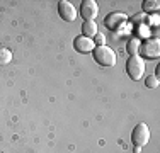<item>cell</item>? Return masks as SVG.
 <instances>
[{
  "label": "cell",
  "instance_id": "obj_1",
  "mask_svg": "<svg viewBox=\"0 0 160 153\" xmlns=\"http://www.w3.org/2000/svg\"><path fill=\"white\" fill-rule=\"evenodd\" d=\"M94 60L101 67H114L116 65V53L109 46H96L94 48Z\"/></svg>",
  "mask_w": 160,
  "mask_h": 153
},
{
  "label": "cell",
  "instance_id": "obj_2",
  "mask_svg": "<svg viewBox=\"0 0 160 153\" xmlns=\"http://www.w3.org/2000/svg\"><path fill=\"white\" fill-rule=\"evenodd\" d=\"M126 73L129 75V78L138 82L145 73V60L140 55L136 56H129L126 60Z\"/></svg>",
  "mask_w": 160,
  "mask_h": 153
},
{
  "label": "cell",
  "instance_id": "obj_3",
  "mask_svg": "<svg viewBox=\"0 0 160 153\" xmlns=\"http://www.w3.org/2000/svg\"><path fill=\"white\" fill-rule=\"evenodd\" d=\"M131 141L135 146H145V145L150 141V128H148L145 122H140V124L135 126V129L131 131Z\"/></svg>",
  "mask_w": 160,
  "mask_h": 153
},
{
  "label": "cell",
  "instance_id": "obj_4",
  "mask_svg": "<svg viewBox=\"0 0 160 153\" xmlns=\"http://www.w3.org/2000/svg\"><path fill=\"white\" fill-rule=\"evenodd\" d=\"M140 55H142V58H158L160 56V43L157 37H153V39H147L143 41L142 44H140Z\"/></svg>",
  "mask_w": 160,
  "mask_h": 153
},
{
  "label": "cell",
  "instance_id": "obj_5",
  "mask_svg": "<svg viewBox=\"0 0 160 153\" xmlns=\"http://www.w3.org/2000/svg\"><path fill=\"white\" fill-rule=\"evenodd\" d=\"M128 21V15L123 14V12H112V14H108V17L104 19V26L111 31H116L119 27H123V24Z\"/></svg>",
  "mask_w": 160,
  "mask_h": 153
},
{
  "label": "cell",
  "instance_id": "obj_6",
  "mask_svg": "<svg viewBox=\"0 0 160 153\" xmlns=\"http://www.w3.org/2000/svg\"><path fill=\"white\" fill-rule=\"evenodd\" d=\"M80 14H82V17L85 19V21H94L99 14L97 2L96 0H85V2H82V5H80Z\"/></svg>",
  "mask_w": 160,
  "mask_h": 153
},
{
  "label": "cell",
  "instance_id": "obj_7",
  "mask_svg": "<svg viewBox=\"0 0 160 153\" xmlns=\"http://www.w3.org/2000/svg\"><path fill=\"white\" fill-rule=\"evenodd\" d=\"M58 14H60V17L67 22H72V21L77 19V10H75V7L72 5L70 2H67V0H60L58 2Z\"/></svg>",
  "mask_w": 160,
  "mask_h": 153
},
{
  "label": "cell",
  "instance_id": "obj_8",
  "mask_svg": "<svg viewBox=\"0 0 160 153\" xmlns=\"http://www.w3.org/2000/svg\"><path fill=\"white\" fill-rule=\"evenodd\" d=\"M73 48L77 49L78 53H90V51H94V48H96V44H94V41L90 39V37H85V36H77L73 39Z\"/></svg>",
  "mask_w": 160,
  "mask_h": 153
},
{
  "label": "cell",
  "instance_id": "obj_9",
  "mask_svg": "<svg viewBox=\"0 0 160 153\" xmlns=\"http://www.w3.org/2000/svg\"><path fill=\"white\" fill-rule=\"evenodd\" d=\"M99 32L97 31V24H96V21H85L82 24V36H85V37H90L92 39L94 36Z\"/></svg>",
  "mask_w": 160,
  "mask_h": 153
},
{
  "label": "cell",
  "instance_id": "obj_10",
  "mask_svg": "<svg viewBox=\"0 0 160 153\" xmlns=\"http://www.w3.org/2000/svg\"><path fill=\"white\" fill-rule=\"evenodd\" d=\"M140 44H142V41L138 39V37H131V39L128 41L126 44V51L129 53V56H136L140 51Z\"/></svg>",
  "mask_w": 160,
  "mask_h": 153
},
{
  "label": "cell",
  "instance_id": "obj_11",
  "mask_svg": "<svg viewBox=\"0 0 160 153\" xmlns=\"http://www.w3.org/2000/svg\"><path fill=\"white\" fill-rule=\"evenodd\" d=\"M158 9H160L158 0H145L143 2V10L145 12H157Z\"/></svg>",
  "mask_w": 160,
  "mask_h": 153
},
{
  "label": "cell",
  "instance_id": "obj_12",
  "mask_svg": "<svg viewBox=\"0 0 160 153\" xmlns=\"http://www.w3.org/2000/svg\"><path fill=\"white\" fill-rule=\"evenodd\" d=\"M12 61V51L9 48H0V67Z\"/></svg>",
  "mask_w": 160,
  "mask_h": 153
},
{
  "label": "cell",
  "instance_id": "obj_13",
  "mask_svg": "<svg viewBox=\"0 0 160 153\" xmlns=\"http://www.w3.org/2000/svg\"><path fill=\"white\" fill-rule=\"evenodd\" d=\"M145 85H147L148 89H157V87L160 85V80H158V76H155V75H150L147 80H145Z\"/></svg>",
  "mask_w": 160,
  "mask_h": 153
},
{
  "label": "cell",
  "instance_id": "obj_14",
  "mask_svg": "<svg viewBox=\"0 0 160 153\" xmlns=\"http://www.w3.org/2000/svg\"><path fill=\"white\" fill-rule=\"evenodd\" d=\"M92 41H94V44H97V46H104L106 44V36L102 32H97Z\"/></svg>",
  "mask_w": 160,
  "mask_h": 153
},
{
  "label": "cell",
  "instance_id": "obj_15",
  "mask_svg": "<svg viewBox=\"0 0 160 153\" xmlns=\"http://www.w3.org/2000/svg\"><path fill=\"white\" fill-rule=\"evenodd\" d=\"M143 19H145V15L143 14H138V15H135V19H133V21L140 24V22H143Z\"/></svg>",
  "mask_w": 160,
  "mask_h": 153
},
{
  "label": "cell",
  "instance_id": "obj_16",
  "mask_svg": "<svg viewBox=\"0 0 160 153\" xmlns=\"http://www.w3.org/2000/svg\"><path fill=\"white\" fill-rule=\"evenodd\" d=\"M158 75H160V67L155 68V76H158Z\"/></svg>",
  "mask_w": 160,
  "mask_h": 153
},
{
  "label": "cell",
  "instance_id": "obj_17",
  "mask_svg": "<svg viewBox=\"0 0 160 153\" xmlns=\"http://www.w3.org/2000/svg\"><path fill=\"white\" fill-rule=\"evenodd\" d=\"M0 153H2V151H0Z\"/></svg>",
  "mask_w": 160,
  "mask_h": 153
}]
</instances>
